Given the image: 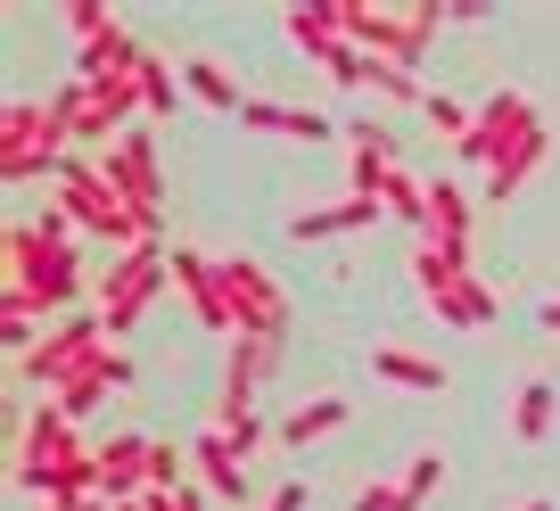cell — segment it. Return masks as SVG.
Segmentation results:
<instances>
[{"label":"cell","mask_w":560,"mask_h":511,"mask_svg":"<svg viewBox=\"0 0 560 511\" xmlns=\"http://www.w3.org/2000/svg\"><path fill=\"white\" fill-rule=\"evenodd\" d=\"M42 511H116L107 495H74V503H42Z\"/></svg>","instance_id":"obj_36"},{"label":"cell","mask_w":560,"mask_h":511,"mask_svg":"<svg viewBox=\"0 0 560 511\" xmlns=\"http://www.w3.org/2000/svg\"><path fill=\"white\" fill-rule=\"evenodd\" d=\"M100 174L116 182L124 198H132L140 214H158V198H165V165H158V132H116V141L100 149Z\"/></svg>","instance_id":"obj_9"},{"label":"cell","mask_w":560,"mask_h":511,"mask_svg":"<svg viewBox=\"0 0 560 511\" xmlns=\"http://www.w3.org/2000/svg\"><path fill=\"white\" fill-rule=\"evenodd\" d=\"M380 207H387V214H404V223H429V182H420V174H404V165H396V182L380 190Z\"/></svg>","instance_id":"obj_32"},{"label":"cell","mask_w":560,"mask_h":511,"mask_svg":"<svg viewBox=\"0 0 560 511\" xmlns=\"http://www.w3.org/2000/svg\"><path fill=\"white\" fill-rule=\"evenodd\" d=\"M371 371L396 380V388H420V396L445 388V363H438V355H412V347H371Z\"/></svg>","instance_id":"obj_22"},{"label":"cell","mask_w":560,"mask_h":511,"mask_svg":"<svg viewBox=\"0 0 560 511\" xmlns=\"http://www.w3.org/2000/svg\"><path fill=\"white\" fill-rule=\"evenodd\" d=\"M544 149H552V132H536V141H527L520 158L503 165V174H487V190H478V198H487V207H503V198H520V190H527V174H536V165H544Z\"/></svg>","instance_id":"obj_26"},{"label":"cell","mask_w":560,"mask_h":511,"mask_svg":"<svg viewBox=\"0 0 560 511\" xmlns=\"http://www.w3.org/2000/svg\"><path fill=\"white\" fill-rule=\"evenodd\" d=\"M182 487H190V445L158 438L149 445V495H182Z\"/></svg>","instance_id":"obj_29"},{"label":"cell","mask_w":560,"mask_h":511,"mask_svg":"<svg viewBox=\"0 0 560 511\" xmlns=\"http://www.w3.org/2000/svg\"><path fill=\"white\" fill-rule=\"evenodd\" d=\"M470 247H445V240H420L412 247V281H420V298H438V289H454V281H470Z\"/></svg>","instance_id":"obj_21"},{"label":"cell","mask_w":560,"mask_h":511,"mask_svg":"<svg viewBox=\"0 0 560 511\" xmlns=\"http://www.w3.org/2000/svg\"><path fill=\"white\" fill-rule=\"evenodd\" d=\"M214 429H223V438L240 445V454H256V445H264V421H256V396H247V388H223V396H214Z\"/></svg>","instance_id":"obj_25"},{"label":"cell","mask_w":560,"mask_h":511,"mask_svg":"<svg viewBox=\"0 0 560 511\" xmlns=\"http://www.w3.org/2000/svg\"><path fill=\"white\" fill-rule=\"evenodd\" d=\"M116 388H132V355H124V347H100V355L67 380V388H58V413H67V421H83V413H100Z\"/></svg>","instance_id":"obj_10"},{"label":"cell","mask_w":560,"mask_h":511,"mask_svg":"<svg viewBox=\"0 0 560 511\" xmlns=\"http://www.w3.org/2000/svg\"><path fill=\"white\" fill-rule=\"evenodd\" d=\"M67 25H74V42L91 50V42L116 34V9H107V0H67Z\"/></svg>","instance_id":"obj_33"},{"label":"cell","mask_w":560,"mask_h":511,"mask_svg":"<svg viewBox=\"0 0 560 511\" xmlns=\"http://www.w3.org/2000/svg\"><path fill=\"white\" fill-rule=\"evenodd\" d=\"M50 107H58V116H67V141L83 149V158H100V149L116 141V116H107V107H100V91H91L83 74H67V83L50 91Z\"/></svg>","instance_id":"obj_11"},{"label":"cell","mask_w":560,"mask_h":511,"mask_svg":"<svg viewBox=\"0 0 560 511\" xmlns=\"http://www.w3.org/2000/svg\"><path fill=\"white\" fill-rule=\"evenodd\" d=\"M67 240H74L67 207H42V223H34V214L9 223V298H18V305L58 314L74 289H91V272H74V247Z\"/></svg>","instance_id":"obj_1"},{"label":"cell","mask_w":560,"mask_h":511,"mask_svg":"<svg viewBox=\"0 0 560 511\" xmlns=\"http://www.w3.org/2000/svg\"><path fill=\"white\" fill-rule=\"evenodd\" d=\"M536 322H544V330H552V338H560V298H552V305H544V314H536Z\"/></svg>","instance_id":"obj_37"},{"label":"cell","mask_w":560,"mask_h":511,"mask_svg":"<svg viewBox=\"0 0 560 511\" xmlns=\"http://www.w3.org/2000/svg\"><path fill=\"white\" fill-rule=\"evenodd\" d=\"M140 116H174V67L158 50H140Z\"/></svg>","instance_id":"obj_30"},{"label":"cell","mask_w":560,"mask_h":511,"mask_svg":"<svg viewBox=\"0 0 560 511\" xmlns=\"http://www.w3.org/2000/svg\"><path fill=\"white\" fill-rule=\"evenodd\" d=\"M182 91H190L198 107H223V116H240V107H247V91L231 83L223 58H182Z\"/></svg>","instance_id":"obj_20"},{"label":"cell","mask_w":560,"mask_h":511,"mask_svg":"<svg viewBox=\"0 0 560 511\" xmlns=\"http://www.w3.org/2000/svg\"><path fill=\"white\" fill-rule=\"evenodd\" d=\"M520 511H552V503H520Z\"/></svg>","instance_id":"obj_38"},{"label":"cell","mask_w":560,"mask_h":511,"mask_svg":"<svg viewBox=\"0 0 560 511\" xmlns=\"http://www.w3.org/2000/svg\"><path fill=\"white\" fill-rule=\"evenodd\" d=\"M174 281V247H132V256H107L100 272H91V298H100V322L107 338H124L149 305H158V289Z\"/></svg>","instance_id":"obj_3"},{"label":"cell","mask_w":560,"mask_h":511,"mask_svg":"<svg viewBox=\"0 0 560 511\" xmlns=\"http://www.w3.org/2000/svg\"><path fill=\"white\" fill-rule=\"evenodd\" d=\"M347 141H354V198H380L387 182H396V141H387V124H347Z\"/></svg>","instance_id":"obj_15"},{"label":"cell","mask_w":560,"mask_h":511,"mask_svg":"<svg viewBox=\"0 0 560 511\" xmlns=\"http://www.w3.org/2000/svg\"><path fill=\"white\" fill-rule=\"evenodd\" d=\"M174 289L190 298L198 330H231V305H223V272H214V256H198V247H174Z\"/></svg>","instance_id":"obj_12"},{"label":"cell","mask_w":560,"mask_h":511,"mask_svg":"<svg viewBox=\"0 0 560 511\" xmlns=\"http://www.w3.org/2000/svg\"><path fill=\"white\" fill-rule=\"evenodd\" d=\"M256 511H305V487H298V478H289V487H272V495H264Z\"/></svg>","instance_id":"obj_35"},{"label":"cell","mask_w":560,"mask_h":511,"mask_svg":"<svg viewBox=\"0 0 560 511\" xmlns=\"http://www.w3.org/2000/svg\"><path fill=\"white\" fill-rule=\"evenodd\" d=\"M420 240L470 247V190H462V182H429V223H420Z\"/></svg>","instance_id":"obj_19"},{"label":"cell","mask_w":560,"mask_h":511,"mask_svg":"<svg viewBox=\"0 0 560 511\" xmlns=\"http://www.w3.org/2000/svg\"><path fill=\"white\" fill-rule=\"evenodd\" d=\"M420 116H429V124H438V132H445V141H470V124H478V107H462L454 100V91H429V100H420Z\"/></svg>","instance_id":"obj_31"},{"label":"cell","mask_w":560,"mask_h":511,"mask_svg":"<svg viewBox=\"0 0 560 511\" xmlns=\"http://www.w3.org/2000/svg\"><path fill=\"white\" fill-rule=\"evenodd\" d=\"M536 132H544L536 100H527V91H494V100H478V124H470V141H462V158L487 165V174H503Z\"/></svg>","instance_id":"obj_7"},{"label":"cell","mask_w":560,"mask_h":511,"mask_svg":"<svg viewBox=\"0 0 560 511\" xmlns=\"http://www.w3.org/2000/svg\"><path fill=\"white\" fill-rule=\"evenodd\" d=\"M231 305V338H289V289L256 265V256H214Z\"/></svg>","instance_id":"obj_5"},{"label":"cell","mask_w":560,"mask_h":511,"mask_svg":"<svg viewBox=\"0 0 560 511\" xmlns=\"http://www.w3.org/2000/svg\"><path fill=\"white\" fill-rule=\"evenodd\" d=\"M330 429H347V396H314V405H298L289 421H280V445H289V454H305V445L330 438Z\"/></svg>","instance_id":"obj_24"},{"label":"cell","mask_w":560,"mask_h":511,"mask_svg":"<svg viewBox=\"0 0 560 511\" xmlns=\"http://www.w3.org/2000/svg\"><path fill=\"white\" fill-rule=\"evenodd\" d=\"M429 305H438V322H454V330H487V322L503 314V298H494L478 272H470V281H454V289H438Z\"/></svg>","instance_id":"obj_18"},{"label":"cell","mask_w":560,"mask_h":511,"mask_svg":"<svg viewBox=\"0 0 560 511\" xmlns=\"http://www.w3.org/2000/svg\"><path fill=\"white\" fill-rule=\"evenodd\" d=\"M149 445H158V438H132V429L100 445V495H107V503H124V495H149Z\"/></svg>","instance_id":"obj_13"},{"label":"cell","mask_w":560,"mask_h":511,"mask_svg":"<svg viewBox=\"0 0 560 511\" xmlns=\"http://www.w3.org/2000/svg\"><path fill=\"white\" fill-rule=\"evenodd\" d=\"M100 347H116V338H107V322H100V314H67L50 338H34V347L18 355V388H50V396H58Z\"/></svg>","instance_id":"obj_6"},{"label":"cell","mask_w":560,"mask_h":511,"mask_svg":"<svg viewBox=\"0 0 560 511\" xmlns=\"http://www.w3.org/2000/svg\"><path fill=\"white\" fill-rule=\"evenodd\" d=\"M280 347H289V338H231L223 388H247V396H256V380H272V371H280Z\"/></svg>","instance_id":"obj_23"},{"label":"cell","mask_w":560,"mask_h":511,"mask_svg":"<svg viewBox=\"0 0 560 511\" xmlns=\"http://www.w3.org/2000/svg\"><path fill=\"white\" fill-rule=\"evenodd\" d=\"M240 124H247V132H272V141H330V116L289 107V100H247Z\"/></svg>","instance_id":"obj_16"},{"label":"cell","mask_w":560,"mask_h":511,"mask_svg":"<svg viewBox=\"0 0 560 511\" xmlns=\"http://www.w3.org/2000/svg\"><path fill=\"white\" fill-rule=\"evenodd\" d=\"M438 487H445V454H438V445H420V454L404 462V478H396L404 511H420V503H429V495H438Z\"/></svg>","instance_id":"obj_27"},{"label":"cell","mask_w":560,"mask_h":511,"mask_svg":"<svg viewBox=\"0 0 560 511\" xmlns=\"http://www.w3.org/2000/svg\"><path fill=\"white\" fill-rule=\"evenodd\" d=\"M380 198H338V207H305V214H289V240H338V231H363V223H380Z\"/></svg>","instance_id":"obj_17"},{"label":"cell","mask_w":560,"mask_h":511,"mask_svg":"<svg viewBox=\"0 0 560 511\" xmlns=\"http://www.w3.org/2000/svg\"><path fill=\"white\" fill-rule=\"evenodd\" d=\"M347 511H404V495H396V478H371V487L354 495Z\"/></svg>","instance_id":"obj_34"},{"label":"cell","mask_w":560,"mask_h":511,"mask_svg":"<svg viewBox=\"0 0 560 511\" xmlns=\"http://www.w3.org/2000/svg\"><path fill=\"white\" fill-rule=\"evenodd\" d=\"M552 413H560V388H552V380H527V388H520V413H511V429L536 445L544 429H552Z\"/></svg>","instance_id":"obj_28"},{"label":"cell","mask_w":560,"mask_h":511,"mask_svg":"<svg viewBox=\"0 0 560 511\" xmlns=\"http://www.w3.org/2000/svg\"><path fill=\"white\" fill-rule=\"evenodd\" d=\"M67 158H74L67 116H58L50 100H9V116H0V174L25 190L34 174H58Z\"/></svg>","instance_id":"obj_4"},{"label":"cell","mask_w":560,"mask_h":511,"mask_svg":"<svg viewBox=\"0 0 560 511\" xmlns=\"http://www.w3.org/2000/svg\"><path fill=\"white\" fill-rule=\"evenodd\" d=\"M289 42H298L305 58H314L322 74H330L338 91H354L371 74V58L354 50L347 34H338V0H289Z\"/></svg>","instance_id":"obj_8"},{"label":"cell","mask_w":560,"mask_h":511,"mask_svg":"<svg viewBox=\"0 0 560 511\" xmlns=\"http://www.w3.org/2000/svg\"><path fill=\"white\" fill-rule=\"evenodd\" d=\"M190 462H198V487H207V495H223V503H240V495H247V454L223 438V429L190 438Z\"/></svg>","instance_id":"obj_14"},{"label":"cell","mask_w":560,"mask_h":511,"mask_svg":"<svg viewBox=\"0 0 560 511\" xmlns=\"http://www.w3.org/2000/svg\"><path fill=\"white\" fill-rule=\"evenodd\" d=\"M58 207H67V223L83 231V240H100L107 256L158 247V214H140L132 198H124L116 182L100 174V158H83V149H74V158L58 165Z\"/></svg>","instance_id":"obj_2"}]
</instances>
